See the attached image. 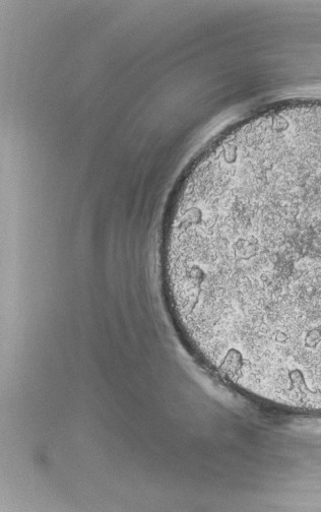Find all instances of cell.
<instances>
[{"label": "cell", "mask_w": 321, "mask_h": 512, "mask_svg": "<svg viewBox=\"0 0 321 512\" xmlns=\"http://www.w3.org/2000/svg\"><path fill=\"white\" fill-rule=\"evenodd\" d=\"M216 260L215 314L268 341L321 347V231L249 248L217 245Z\"/></svg>", "instance_id": "obj_1"}]
</instances>
